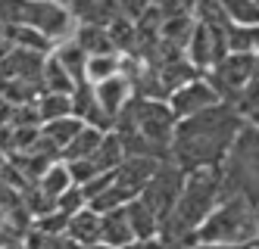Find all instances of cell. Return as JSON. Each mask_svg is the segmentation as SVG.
Here are the masks:
<instances>
[{
	"label": "cell",
	"mask_w": 259,
	"mask_h": 249,
	"mask_svg": "<svg viewBox=\"0 0 259 249\" xmlns=\"http://www.w3.org/2000/svg\"><path fill=\"white\" fill-rule=\"evenodd\" d=\"M234 109H237V116L240 119H247V116H253V112H259V75L256 78L237 93V100H234Z\"/></svg>",
	"instance_id": "7402d4cb"
},
{
	"label": "cell",
	"mask_w": 259,
	"mask_h": 249,
	"mask_svg": "<svg viewBox=\"0 0 259 249\" xmlns=\"http://www.w3.org/2000/svg\"><path fill=\"white\" fill-rule=\"evenodd\" d=\"M91 162L97 165V171L100 175H109V171H116L122 162H125V150H122V140L116 137L113 131L103 137V143H100V150L91 156Z\"/></svg>",
	"instance_id": "e0dca14e"
},
{
	"label": "cell",
	"mask_w": 259,
	"mask_h": 249,
	"mask_svg": "<svg viewBox=\"0 0 259 249\" xmlns=\"http://www.w3.org/2000/svg\"><path fill=\"white\" fill-rule=\"evenodd\" d=\"M84 131V122L75 119V116H69V119H57V122H47L41 125V137H47L53 146L60 150V156H63V150L78 137V134Z\"/></svg>",
	"instance_id": "4fadbf2b"
},
{
	"label": "cell",
	"mask_w": 259,
	"mask_h": 249,
	"mask_svg": "<svg viewBox=\"0 0 259 249\" xmlns=\"http://www.w3.org/2000/svg\"><path fill=\"white\" fill-rule=\"evenodd\" d=\"M66 237H69V240H75V243L84 246V249L100 246V215H97V212H91V209L84 206L81 212H75V215L69 218Z\"/></svg>",
	"instance_id": "30bf717a"
},
{
	"label": "cell",
	"mask_w": 259,
	"mask_h": 249,
	"mask_svg": "<svg viewBox=\"0 0 259 249\" xmlns=\"http://www.w3.org/2000/svg\"><path fill=\"white\" fill-rule=\"evenodd\" d=\"M4 249H25V246H4Z\"/></svg>",
	"instance_id": "f1b7e54d"
},
{
	"label": "cell",
	"mask_w": 259,
	"mask_h": 249,
	"mask_svg": "<svg viewBox=\"0 0 259 249\" xmlns=\"http://www.w3.org/2000/svg\"><path fill=\"white\" fill-rule=\"evenodd\" d=\"M256 75H259V50H256Z\"/></svg>",
	"instance_id": "83f0119b"
},
{
	"label": "cell",
	"mask_w": 259,
	"mask_h": 249,
	"mask_svg": "<svg viewBox=\"0 0 259 249\" xmlns=\"http://www.w3.org/2000/svg\"><path fill=\"white\" fill-rule=\"evenodd\" d=\"M31 227H34L38 234H44V237H63V234H66V227H69V215L57 209V212H50V215L38 218Z\"/></svg>",
	"instance_id": "603a6c76"
},
{
	"label": "cell",
	"mask_w": 259,
	"mask_h": 249,
	"mask_svg": "<svg viewBox=\"0 0 259 249\" xmlns=\"http://www.w3.org/2000/svg\"><path fill=\"white\" fill-rule=\"evenodd\" d=\"M169 109H172V116L181 122V119H191V116H200V112H206V109H212V106H219L222 100L215 97V90L203 81V75L197 81H191V84H184L181 90H175L169 100Z\"/></svg>",
	"instance_id": "52a82bcc"
},
{
	"label": "cell",
	"mask_w": 259,
	"mask_h": 249,
	"mask_svg": "<svg viewBox=\"0 0 259 249\" xmlns=\"http://www.w3.org/2000/svg\"><path fill=\"white\" fill-rule=\"evenodd\" d=\"M16 22L41 31L53 47H60L75 37V16L63 4H22L16 7Z\"/></svg>",
	"instance_id": "5b68a950"
},
{
	"label": "cell",
	"mask_w": 259,
	"mask_h": 249,
	"mask_svg": "<svg viewBox=\"0 0 259 249\" xmlns=\"http://www.w3.org/2000/svg\"><path fill=\"white\" fill-rule=\"evenodd\" d=\"M72 187H75V184H72V175H69L66 162H53L44 171V178L38 181V190H41V193H47L50 200H60L66 190H72Z\"/></svg>",
	"instance_id": "ac0fdd59"
},
{
	"label": "cell",
	"mask_w": 259,
	"mask_h": 249,
	"mask_svg": "<svg viewBox=\"0 0 259 249\" xmlns=\"http://www.w3.org/2000/svg\"><path fill=\"white\" fill-rule=\"evenodd\" d=\"M44 249H84V246H78L75 240H69L66 234L63 237H47V246Z\"/></svg>",
	"instance_id": "484cf974"
},
{
	"label": "cell",
	"mask_w": 259,
	"mask_h": 249,
	"mask_svg": "<svg viewBox=\"0 0 259 249\" xmlns=\"http://www.w3.org/2000/svg\"><path fill=\"white\" fill-rule=\"evenodd\" d=\"M125 218H128V224H132V234H135L138 243H150V240H156L159 231H162L159 221H156V215H153L141 200H135V203L125 206Z\"/></svg>",
	"instance_id": "8fae6325"
},
{
	"label": "cell",
	"mask_w": 259,
	"mask_h": 249,
	"mask_svg": "<svg viewBox=\"0 0 259 249\" xmlns=\"http://www.w3.org/2000/svg\"><path fill=\"white\" fill-rule=\"evenodd\" d=\"M34 106H38L41 125L57 122V119H69V116H72V97H60V93H44V97L34 103Z\"/></svg>",
	"instance_id": "44dd1931"
},
{
	"label": "cell",
	"mask_w": 259,
	"mask_h": 249,
	"mask_svg": "<svg viewBox=\"0 0 259 249\" xmlns=\"http://www.w3.org/2000/svg\"><path fill=\"white\" fill-rule=\"evenodd\" d=\"M256 212H259V206H253L247 196H228V200H222L212 209V215L194 231L191 246H197V243L256 246V234H259Z\"/></svg>",
	"instance_id": "3957f363"
},
{
	"label": "cell",
	"mask_w": 259,
	"mask_h": 249,
	"mask_svg": "<svg viewBox=\"0 0 259 249\" xmlns=\"http://www.w3.org/2000/svg\"><path fill=\"white\" fill-rule=\"evenodd\" d=\"M94 97H97L100 112H103V116L116 125L119 112L125 109V103L132 100L135 93H132V81L122 78V75H116V78H109V81H103V84H97V87H94Z\"/></svg>",
	"instance_id": "ba28073f"
},
{
	"label": "cell",
	"mask_w": 259,
	"mask_h": 249,
	"mask_svg": "<svg viewBox=\"0 0 259 249\" xmlns=\"http://www.w3.org/2000/svg\"><path fill=\"white\" fill-rule=\"evenodd\" d=\"M84 206H88V200H84V193H81V187H72V190H66V193L57 200V209H60V212H66L69 218L75 215V212H81Z\"/></svg>",
	"instance_id": "cb8c5ba5"
},
{
	"label": "cell",
	"mask_w": 259,
	"mask_h": 249,
	"mask_svg": "<svg viewBox=\"0 0 259 249\" xmlns=\"http://www.w3.org/2000/svg\"><path fill=\"white\" fill-rule=\"evenodd\" d=\"M122 72V53H103V56H88L84 63V84L97 87Z\"/></svg>",
	"instance_id": "7c38bea8"
},
{
	"label": "cell",
	"mask_w": 259,
	"mask_h": 249,
	"mask_svg": "<svg viewBox=\"0 0 259 249\" xmlns=\"http://www.w3.org/2000/svg\"><path fill=\"white\" fill-rule=\"evenodd\" d=\"M94 249H109V246H94Z\"/></svg>",
	"instance_id": "f546056e"
},
{
	"label": "cell",
	"mask_w": 259,
	"mask_h": 249,
	"mask_svg": "<svg viewBox=\"0 0 259 249\" xmlns=\"http://www.w3.org/2000/svg\"><path fill=\"white\" fill-rule=\"evenodd\" d=\"M225 50L228 56H256L259 50V28H240V25H231L225 28Z\"/></svg>",
	"instance_id": "2e32d148"
},
{
	"label": "cell",
	"mask_w": 259,
	"mask_h": 249,
	"mask_svg": "<svg viewBox=\"0 0 259 249\" xmlns=\"http://www.w3.org/2000/svg\"><path fill=\"white\" fill-rule=\"evenodd\" d=\"M219 168L228 196H247L253 206H259V128L244 122Z\"/></svg>",
	"instance_id": "277c9868"
},
{
	"label": "cell",
	"mask_w": 259,
	"mask_h": 249,
	"mask_svg": "<svg viewBox=\"0 0 259 249\" xmlns=\"http://www.w3.org/2000/svg\"><path fill=\"white\" fill-rule=\"evenodd\" d=\"M181 187H184V171H181L175 162L159 165L156 175H153V181L144 187L141 203L156 215L159 227H162L165 218L172 215V209H175V203H178V196H181Z\"/></svg>",
	"instance_id": "8992f818"
},
{
	"label": "cell",
	"mask_w": 259,
	"mask_h": 249,
	"mask_svg": "<svg viewBox=\"0 0 259 249\" xmlns=\"http://www.w3.org/2000/svg\"><path fill=\"white\" fill-rule=\"evenodd\" d=\"M194 249H253V246H225V243H197Z\"/></svg>",
	"instance_id": "4316f807"
},
{
	"label": "cell",
	"mask_w": 259,
	"mask_h": 249,
	"mask_svg": "<svg viewBox=\"0 0 259 249\" xmlns=\"http://www.w3.org/2000/svg\"><path fill=\"white\" fill-rule=\"evenodd\" d=\"M228 200L225 193V181H222V168H200L184 175V187H181V196L172 209V215L162 221V231L159 237H172L191 246L194 231L212 215V209Z\"/></svg>",
	"instance_id": "7a4b0ae2"
},
{
	"label": "cell",
	"mask_w": 259,
	"mask_h": 249,
	"mask_svg": "<svg viewBox=\"0 0 259 249\" xmlns=\"http://www.w3.org/2000/svg\"><path fill=\"white\" fill-rule=\"evenodd\" d=\"M75 81L69 78V72L53 60V56H47L44 63V93H60V97H72L75 93Z\"/></svg>",
	"instance_id": "d6986e66"
},
{
	"label": "cell",
	"mask_w": 259,
	"mask_h": 249,
	"mask_svg": "<svg viewBox=\"0 0 259 249\" xmlns=\"http://www.w3.org/2000/svg\"><path fill=\"white\" fill-rule=\"evenodd\" d=\"M222 10L231 25L259 28V0H231V4H222Z\"/></svg>",
	"instance_id": "ffe728a7"
},
{
	"label": "cell",
	"mask_w": 259,
	"mask_h": 249,
	"mask_svg": "<svg viewBox=\"0 0 259 249\" xmlns=\"http://www.w3.org/2000/svg\"><path fill=\"white\" fill-rule=\"evenodd\" d=\"M147 249H194L188 243H181V240H172V237H156L147 243Z\"/></svg>",
	"instance_id": "d4e9b609"
},
{
	"label": "cell",
	"mask_w": 259,
	"mask_h": 249,
	"mask_svg": "<svg viewBox=\"0 0 259 249\" xmlns=\"http://www.w3.org/2000/svg\"><path fill=\"white\" fill-rule=\"evenodd\" d=\"M103 137H106V134L103 131H97V128H88L84 125V131L78 134V137L75 140H72L66 150H63V162H78V159H91V156H94V153L100 150V143H103Z\"/></svg>",
	"instance_id": "9a60e30c"
},
{
	"label": "cell",
	"mask_w": 259,
	"mask_h": 249,
	"mask_svg": "<svg viewBox=\"0 0 259 249\" xmlns=\"http://www.w3.org/2000/svg\"><path fill=\"white\" fill-rule=\"evenodd\" d=\"M240 128H244V119L237 116L231 103H219L200 116L181 119L172 137V162L184 175L200 168H219Z\"/></svg>",
	"instance_id": "6da1fadb"
},
{
	"label": "cell",
	"mask_w": 259,
	"mask_h": 249,
	"mask_svg": "<svg viewBox=\"0 0 259 249\" xmlns=\"http://www.w3.org/2000/svg\"><path fill=\"white\" fill-rule=\"evenodd\" d=\"M132 243H138V240L132 234V224H128V218H125V206L100 215V246L125 249V246H132Z\"/></svg>",
	"instance_id": "9c48e42d"
},
{
	"label": "cell",
	"mask_w": 259,
	"mask_h": 249,
	"mask_svg": "<svg viewBox=\"0 0 259 249\" xmlns=\"http://www.w3.org/2000/svg\"><path fill=\"white\" fill-rule=\"evenodd\" d=\"M50 56H53V60H57L66 72H69V78L75 81V84H84V63H88V53H84L75 41L60 44V47L53 50Z\"/></svg>",
	"instance_id": "5bb4252c"
}]
</instances>
